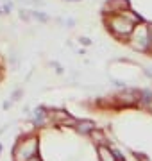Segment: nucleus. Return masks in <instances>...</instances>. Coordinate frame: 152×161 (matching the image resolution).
I'll return each mask as SVG.
<instances>
[{
	"instance_id": "nucleus-1",
	"label": "nucleus",
	"mask_w": 152,
	"mask_h": 161,
	"mask_svg": "<svg viewBox=\"0 0 152 161\" xmlns=\"http://www.w3.org/2000/svg\"><path fill=\"white\" fill-rule=\"evenodd\" d=\"M16 158L18 161H29L32 156L36 154V140H29V142H24L16 147Z\"/></svg>"
},
{
	"instance_id": "nucleus-2",
	"label": "nucleus",
	"mask_w": 152,
	"mask_h": 161,
	"mask_svg": "<svg viewBox=\"0 0 152 161\" xmlns=\"http://www.w3.org/2000/svg\"><path fill=\"white\" fill-rule=\"evenodd\" d=\"M111 25H113V29L117 31V32H120V34H129L133 31V25L127 22H122V18H113Z\"/></svg>"
},
{
	"instance_id": "nucleus-3",
	"label": "nucleus",
	"mask_w": 152,
	"mask_h": 161,
	"mask_svg": "<svg viewBox=\"0 0 152 161\" xmlns=\"http://www.w3.org/2000/svg\"><path fill=\"white\" fill-rule=\"evenodd\" d=\"M99 154H100V158H102V161H115L111 150L106 149V147H99Z\"/></svg>"
},
{
	"instance_id": "nucleus-4",
	"label": "nucleus",
	"mask_w": 152,
	"mask_h": 161,
	"mask_svg": "<svg viewBox=\"0 0 152 161\" xmlns=\"http://www.w3.org/2000/svg\"><path fill=\"white\" fill-rule=\"evenodd\" d=\"M91 129H95L93 122L84 120V122H81V124H79V131H81V132H88V131H91Z\"/></svg>"
},
{
	"instance_id": "nucleus-5",
	"label": "nucleus",
	"mask_w": 152,
	"mask_h": 161,
	"mask_svg": "<svg viewBox=\"0 0 152 161\" xmlns=\"http://www.w3.org/2000/svg\"><path fill=\"white\" fill-rule=\"evenodd\" d=\"M72 2H75V0H72Z\"/></svg>"
}]
</instances>
